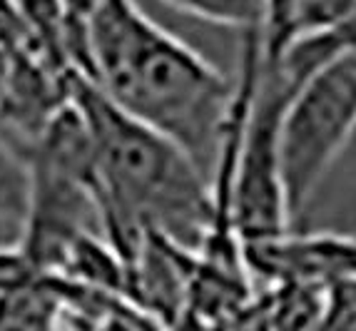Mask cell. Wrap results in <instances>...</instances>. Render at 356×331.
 Segmentation results:
<instances>
[{"instance_id":"6da1fadb","label":"cell","mask_w":356,"mask_h":331,"mask_svg":"<svg viewBox=\"0 0 356 331\" xmlns=\"http://www.w3.org/2000/svg\"><path fill=\"white\" fill-rule=\"evenodd\" d=\"M88 77L127 115L179 145L212 182L234 120L237 85L137 0H97Z\"/></svg>"},{"instance_id":"7a4b0ae2","label":"cell","mask_w":356,"mask_h":331,"mask_svg":"<svg viewBox=\"0 0 356 331\" xmlns=\"http://www.w3.org/2000/svg\"><path fill=\"white\" fill-rule=\"evenodd\" d=\"M72 102L95 154V197L102 239L135 264L149 234L197 249L217 229L214 187L170 137L120 110L88 75H72Z\"/></svg>"},{"instance_id":"3957f363","label":"cell","mask_w":356,"mask_h":331,"mask_svg":"<svg viewBox=\"0 0 356 331\" xmlns=\"http://www.w3.org/2000/svg\"><path fill=\"white\" fill-rule=\"evenodd\" d=\"M100 227L95 154L88 124L70 105L30 150V200L18 249L38 277L65 269L72 249Z\"/></svg>"},{"instance_id":"277c9868","label":"cell","mask_w":356,"mask_h":331,"mask_svg":"<svg viewBox=\"0 0 356 331\" xmlns=\"http://www.w3.org/2000/svg\"><path fill=\"white\" fill-rule=\"evenodd\" d=\"M356 135V50L337 55L294 90L282 122V175L291 222Z\"/></svg>"},{"instance_id":"5b68a950","label":"cell","mask_w":356,"mask_h":331,"mask_svg":"<svg viewBox=\"0 0 356 331\" xmlns=\"http://www.w3.org/2000/svg\"><path fill=\"white\" fill-rule=\"evenodd\" d=\"M247 261L264 277L324 284L356 279V234H291L244 247Z\"/></svg>"},{"instance_id":"8992f818","label":"cell","mask_w":356,"mask_h":331,"mask_svg":"<svg viewBox=\"0 0 356 331\" xmlns=\"http://www.w3.org/2000/svg\"><path fill=\"white\" fill-rule=\"evenodd\" d=\"M65 304L55 277H33L0 291V331H60Z\"/></svg>"},{"instance_id":"52a82bcc","label":"cell","mask_w":356,"mask_h":331,"mask_svg":"<svg viewBox=\"0 0 356 331\" xmlns=\"http://www.w3.org/2000/svg\"><path fill=\"white\" fill-rule=\"evenodd\" d=\"M346 50H356V0L349 15L337 28L294 42L289 47V53L282 58L280 65L272 67V70H280L294 88H299L312 72L319 70L321 65H327L329 60L346 53Z\"/></svg>"},{"instance_id":"ba28073f","label":"cell","mask_w":356,"mask_h":331,"mask_svg":"<svg viewBox=\"0 0 356 331\" xmlns=\"http://www.w3.org/2000/svg\"><path fill=\"white\" fill-rule=\"evenodd\" d=\"M30 150L0 122V222L23 225L30 200Z\"/></svg>"},{"instance_id":"9c48e42d","label":"cell","mask_w":356,"mask_h":331,"mask_svg":"<svg viewBox=\"0 0 356 331\" xmlns=\"http://www.w3.org/2000/svg\"><path fill=\"white\" fill-rule=\"evenodd\" d=\"M162 3L190 18L225 28H239L244 33L254 30L261 33L264 10H267V0H162Z\"/></svg>"},{"instance_id":"30bf717a","label":"cell","mask_w":356,"mask_h":331,"mask_svg":"<svg viewBox=\"0 0 356 331\" xmlns=\"http://www.w3.org/2000/svg\"><path fill=\"white\" fill-rule=\"evenodd\" d=\"M299 0H267L259 33V55L264 67H277L294 42V15Z\"/></svg>"},{"instance_id":"8fae6325","label":"cell","mask_w":356,"mask_h":331,"mask_svg":"<svg viewBox=\"0 0 356 331\" xmlns=\"http://www.w3.org/2000/svg\"><path fill=\"white\" fill-rule=\"evenodd\" d=\"M321 294L314 331H356V279H334Z\"/></svg>"},{"instance_id":"7c38bea8","label":"cell","mask_w":356,"mask_h":331,"mask_svg":"<svg viewBox=\"0 0 356 331\" xmlns=\"http://www.w3.org/2000/svg\"><path fill=\"white\" fill-rule=\"evenodd\" d=\"M0 50L3 53L30 50L28 30L15 8V0H0Z\"/></svg>"},{"instance_id":"4fadbf2b","label":"cell","mask_w":356,"mask_h":331,"mask_svg":"<svg viewBox=\"0 0 356 331\" xmlns=\"http://www.w3.org/2000/svg\"><path fill=\"white\" fill-rule=\"evenodd\" d=\"M33 277H38V274L30 269L23 252L18 249V244L0 247V291L10 289L15 284L28 282V279H33Z\"/></svg>"},{"instance_id":"5bb4252c","label":"cell","mask_w":356,"mask_h":331,"mask_svg":"<svg viewBox=\"0 0 356 331\" xmlns=\"http://www.w3.org/2000/svg\"><path fill=\"white\" fill-rule=\"evenodd\" d=\"M6 72H8V53L0 50V92H3V83H6Z\"/></svg>"}]
</instances>
